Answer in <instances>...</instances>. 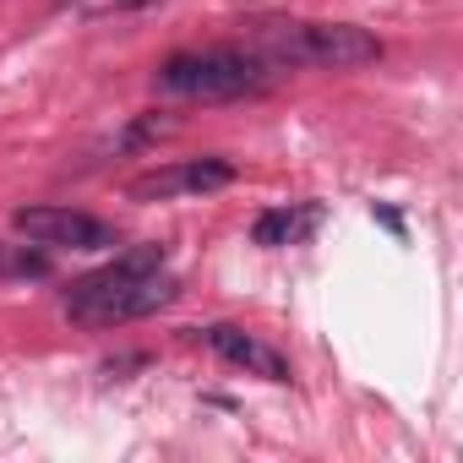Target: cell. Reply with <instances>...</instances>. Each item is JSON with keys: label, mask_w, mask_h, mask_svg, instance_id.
<instances>
[{"label": "cell", "mask_w": 463, "mask_h": 463, "mask_svg": "<svg viewBox=\"0 0 463 463\" xmlns=\"http://www.w3.org/2000/svg\"><path fill=\"white\" fill-rule=\"evenodd\" d=\"M164 262H169L164 246L120 251L115 262H104L99 273H88L66 289V317L82 322V327H120V322H137V317H153V311L175 306L180 279H169Z\"/></svg>", "instance_id": "6da1fadb"}, {"label": "cell", "mask_w": 463, "mask_h": 463, "mask_svg": "<svg viewBox=\"0 0 463 463\" xmlns=\"http://www.w3.org/2000/svg\"><path fill=\"white\" fill-rule=\"evenodd\" d=\"M257 55L268 66L354 71V66L382 61V39L354 23H257Z\"/></svg>", "instance_id": "7a4b0ae2"}, {"label": "cell", "mask_w": 463, "mask_h": 463, "mask_svg": "<svg viewBox=\"0 0 463 463\" xmlns=\"http://www.w3.org/2000/svg\"><path fill=\"white\" fill-rule=\"evenodd\" d=\"M273 71L257 50H191V55H169L158 66V93L175 99H202V104H229V99H257L273 88Z\"/></svg>", "instance_id": "3957f363"}, {"label": "cell", "mask_w": 463, "mask_h": 463, "mask_svg": "<svg viewBox=\"0 0 463 463\" xmlns=\"http://www.w3.org/2000/svg\"><path fill=\"white\" fill-rule=\"evenodd\" d=\"M17 235L44 246V251H109L115 246V223L77 213V207H17Z\"/></svg>", "instance_id": "277c9868"}, {"label": "cell", "mask_w": 463, "mask_h": 463, "mask_svg": "<svg viewBox=\"0 0 463 463\" xmlns=\"http://www.w3.org/2000/svg\"><path fill=\"white\" fill-rule=\"evenodd\" d=\"M229 180H235V164L229 158H180V164H164L153 175H137L126 185V196L131 202H175V196H207Z\"/></svg>", "instance_id": "5b68a950"}, {"label": "cell", "mask_w": 463, "mask_h": 463, "mask_svg": "<svg viewBox=\"0 0 463 463\" xmlns=\"http://www.w3.org/2000/svg\"><path fill=\"white\" fill-rule=\"evenodd\" d=\"M202 344L218 354V360H229V365H241V371H251V376H262V382H289V360L273 349V344H262V338H251L246 327H229V322H213V327H202Z\"/></svg>", "instance_id": "8992f818"}, {"label": "cell", "mask_w": 463, "mask_h": 463, "mask_svg": "<svg viewBox=\"0 0 463 463\" xmlns=\"http://www.w3.org/2000/svg\"><path fill=\"white\" fill-rule=\"evenodd\" d=\"M322 229V207L317 202H300V207H268L257 223H251V241L268 246V251H284V246H300Z\"/></svg>", "instance_id": "52a82bcc"}, {"label": "cell", "mask_w": 463, "mask_h": 463, "mask_svg": "<svg viewBox=\"0 0 463 463\" xmlns=\"http://www.w3.org/2000/svg\"><path fill=\"white\" fill-rule=\"evenodd\" d=\"M0 279H50V257L33 246H6L0 241Z\"/></svg>", "instance_id": "ba28073f"}, {"label": "cell", "mask_w": 463, "mask_h": 463, "mask_svg": "<svg viewBox=\"0 0 463 463\" xmlns=\"http://www.w3.org/2000/svg\"><path fill=\"white\" fill-rule=\"evenodd\" d=\"M164 131H169V120L142 115V120H131V126L120 131V142H115V147H142V142H153V137H164Z\"/></svg>", "instance_id": "9c48e42d"}, {"label": "cell", "mask_w": 463, "mask_h": 463, "mask_svg": "<svg viewBox=\"0 0 463 463\" xmlns=\"http://www.w3.org/2000/svg\"><path fill=\"white\" fill-rule=\"evenodd\" d=\"M371 213H376V218H382V223H387V229H392V235H403V218H398V213H392V207H371Z\"/></svg>", "instance_id": "30bf717a"}]
</instances>
